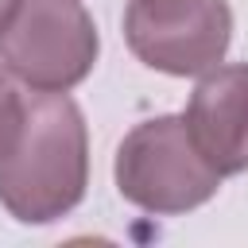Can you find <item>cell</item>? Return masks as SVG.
Masks as SVG:
<instances>
[{
    "mask_svg": "<svg viewBox=\"0 0 248 248\" xmlns=\"http://www.w3.org/2000/svg\"><path fill=\"white\" fill-rule=\"evenodd\" d=\"M89 186V132L74 97L16 93L0 128V205L19 225L74 213Z\"/></svg>",
    "mask_w": 248,
    "mask_h": 248,
    "instance_id": "1",
    "label": "cell"
},
{
    "mask_svg": "<svg viewBox=\"0 0 248 248\" xmlns=\"http://www.w3.org/2000/svg\"><path fill=\"white\" fill-rule=\"evenodd\" d=\"M97 23L81 0H12L0 16V66L27 89L66 93L97 62Z\"/></svg>",
    "mask_w": 248,
    "mask_h": 248,
    "instance_id": "2",
    "label": "cell"
},
{
    "mask_svg": "<svg viewBox=\"0 0 248 248\" xmlns=\"http://www.w3.org/2000/svg\"><path fill=\"white\" fill-rule=\"evenodd\" d=\"M112 174L124 202L159 217L190 213L221 190V174L194 147L182 112L136 124L116 147Z\"/></svg>",
    "mask_w": 248,
    "mask_h": 248,
    "instance_id": "3",
    "label": "cell"
},
{
    "mask_svg": "<svg viewBox=\"0 0 248 248\" xmlns=\"http://www.w3.org/2000/svg\"><path fill=\"white\" fill-rule=\"evenodd\" d=\"M128 50L170 78H202L221 66L232 43L229 0H128Z\"/></svg>",
    "mask_w": 248,
    "mask_h": 248,
    "instance_id": "4",
    "label": "cell"
},
{
    "mask_svg": "<svg viewBox=\"0 0 248 248\" xmlns=\"http://www.w3.org/2000/svg\"><path fill=\"white\" fill-rule=\"evenodd\" d=\"M182 116L194 147L221 178L248 170V62L205 70Z\"/></svg>",
    "mask_w": 248,
    "mask_h": 248,
    "instance_id": "5",
    "label": "cell"
},
{
    "mask_svg": "<svg viewBox=\"0 0 248 248\" xmlns=\"http://www.w3.org/2000/svg\"><path fill=\"white\" fill-rule=\"evenodd\" d=\"M16 85L8 81V70L0 66V128H4V120H8V108H12V101H16Z\"/></svg>",
    "mask_w": 248,
    "mask_h": 248,
    "instance_id": "6",
    "label": "cell"
},
{
    "mask_svg": "<svg viewBox=\"0 0 248 248\" xmlns=\"http://www.w3.org/2000/svg\"><path fill=\"white\" fill-rule=\"evenodd\" d=\"M8 4H12V0H0V16H4V8H8Z\"/></svg>",
    "mask_w": 248,
    "mask_h": 248,
    "instance_id": "7",
    "label": "cell"
}]
</instances>
